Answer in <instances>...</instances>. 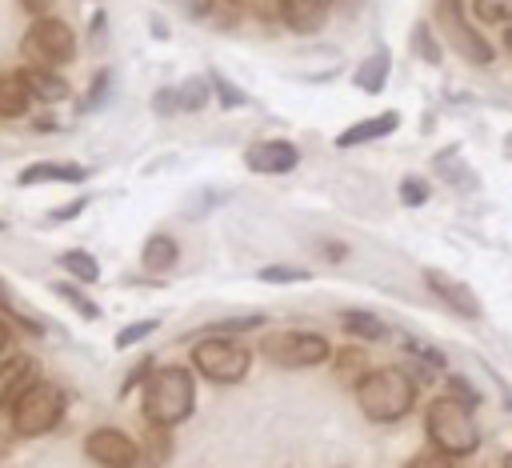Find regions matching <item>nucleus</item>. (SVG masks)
<instances>
[{
  "instance_id": "obj_1",
  "label": "nucleus",
  "mask_w": 512,
  "mask_h": 468,
  "mask_svg": "<svg viewBox=\"0 0 512 468\" xmlns=\"http://www.w3.org/2000/svg\"><path fill=\"white\" fill-rule=\"evenodd\" d=\"M196 408V380L184 364L152 368L144 380V420L156 428H176Z\"/></svg>"
},
{
  "instance_id": "obj_2",
  "label": "nucleus",
  "mask_w": 512,
  "mask_h": 468,
  "mask_svg": "<svg viewBox=\"0 0 512 468\" xmlns=\"http://www.w3.org/2000/svg\"><path fill=\"white\" fill-rule=\"evenodd\" d=\"M416 388L420 384L404 368H368L356 380V404L372 424H392L412 412Z\"/></svg>"
},
{
  "instance_id": "obj_3",
  "label": "nucleus",
  "mask_w": 512,
  "mask_h": 468,
  "mask_svg": "<svg viewBox=\"0 0 512 468\" xmlns=\"http://www.w3.org/2000/svg\"><path fill=\"white\" fill-rule=\"evenodd\" d=\"M424 428H428V440L436 452H444L448 460L452 456H468L480 448V424L472 416L468 404L452 400V396H440L428 404V416H424Z\"/></svg>"
},
{
  "instance_id": "obj_4",
  "label": "nucleus",
  "mask_w": 512,
  "mask_h": 468,
  "mask_svg": "<svg viewBox=\"0 0 512 468\" xmlns=\"http://www.w3.org/2000/svg\"><path fill=\"white\" fill-rule=\"evenodd\" d=\"M68 392L56 380H36L16 404H12V428L16 436H44L64 420Z\"/></svg>"
},
{
  "instance_id": "obj_5",
  "label": "nucleus",
  "mask_w": 512,
  "mask_h": 468,
  "mask_svg": "<svg viewBox=\"0 0 512 468\" xmlns=\"http://www.w3.org/2000/svg\"><path fill=\"white\" fill-rule=\"evenodd\" d=\"M20 52H24L28 68H52L56 72L60 64H68L76 56V32L60 16H40V20L28 24V32L20 40Z\"/></svg>"
},
{
  "instance_id": "obj_6",
  "label": "nucleus",
  "mask_w": 512,
  "mask_h": 468,
  "mask_svg": "<svg viewBox=\"0 0 512 468\" xmlns=\"http://www.w3.org/2000/svg\"><path fill=\"white\" fill-rule=\"evenodd\" d=\"M260 356L280 364V368H316L332 356V344L320 332H304V328H276L260 340Z\"/></svg>"
},
{
  "instance_id": "obj_7",
  "label": "nucleus",
  "mask_w": 512,
  "mask_h": 468,
  "mask_svg": "<svg viewBox=\"0 0 512 468\" xmlns=\"http://www.w3.org/2000/svg\"><path fill=\"white\" fill-rule=\"evenodd\" d=\"M192 368H196L204 380L236 384V380H244L248 368H252V348L236 344L232 336H204V340L192 348Z\"/></svg>"
},
{
  "instance_id": "obj_8",
  "label": "nucleus",
  "mask_w": 512,
  "mask_h": 468,
  "mask_svg": "<svg viewBox=\"0 0 512 468\" xmlns=\"http://www.w3.org/2000/svg\"><path fill=\"white\" fill-rule=\"evenodd\" d=\"M436 20L460 56H468L472 64H492V44L464 20V0H436Z\"/></svg>"
},
{
  "instance_id": "obj_9",
  "label": "nucleus",
  "mask_w": 512,
  "mask_h": 468,
  "mask_svg": "<svg viewBox=\"0 0 512 468\" xmlns=\"http://www.w3.org/2000/svg\"><path fill=\"white\" fill-rule=\"evenodd\" d=\"M84 456L100 468H136V440L120 428H92L84 436Z\"/></svg>"
},
{
  "instance_id": "obj_10",
  "label": "nucleus",
  "mask_w": 512,
  "mask_h": 468,
  "mask_svg": "<svg viewBox=\"0 0 512 468\" xmlns=\"http://www.w3.org/2000/svg\"><path fill=\"white\" fill-rule=\"evenodd\" d=\"M424 284H428V292H432L440 304H448V312H456L460 320H480V300H476V292H472L464 280L448 276L444 268H424Z\"/></svg>"
},
{
  "instance_id": "obj_11",
  "label": "nucleus",
  "mask_w": 512,
  "mask_h": 468,
  "mask_svg": "<svg viewBox=\"0 0 512 468\" xmlns=\"http://www.w3.org/2000/svg\"><path fill=\"white\" fill-rule=\"evenodd\" d=\"M244 164L260 176H284L300 164V148L288 144V140H256V144H248Z\"/></svg>"
},
{
  "instance_id": "obj_12",
  "label": "nucleus",
  "mask_w": 512,
  "mask_h": 468,
  "mask_svg": "<svg viewBox=\"0 0 512 468\" xmlns=\"http://www.w3.org/2000/svg\"><path fill=\"white\" fill-rule=\"evenodd\" d=\"M36 380H40V364L32 356L16 352V356L0 360V408H12Z\"/></svg>"
},
{
  "instance_id": "obj_13",
  "label": "nucleus",
  "mask_w": 512,
  "mask_h": 468,
  "mask_svg": "<svg viewBox=\"0 0 512 468\" xmlns=\"http://www.w3.org/2000/svg\"><path fill=\"white\" fill-rule=\"evenodd\" d=\"M84 180H88V168L68 164V160H32L16 176L20 188H32V184H84Z\"/></svg>"
},
{
  "instance_id": "obj_14",
  "label": "nucleus",
  "mask_w": 512,
  "mask_h": 468,
  "mask_svg": "<svg viewBox=\"0 0 512 468\" xmlns=\"http://www.w3.org/2000/svg\"><path fill=\"white\" fill-rule=\"evenodd\" d=\"M328 12H332V0H280V20L300 36L320 32L328 24Z\"/></svg>"
},
{
  "instance_id": "obj_15",
  "label": "nucleus",
  "mask_w": 512,
  "mask_h": 468,
  "mask_svg": "<svg viewBox=\"0 0 512 468\" xmlns=\"http://www.w3.org/2000/svg\"><path fill=\"white\" fill-rule=\"evenodd\" d=\"M396 128H400V112H396V108H388V112L364 116V120H356L352 128H344V132L336 136V148H356V144H372V140H384V136H392Z\"/></svg>"
},
{
  "instance_id": "obj_16",
  "label": "nucleus",
  "mask_w": 512,
  "mask_h": 468,
  "mask_svg": "<svg viewBox=\"0 0 512 468\" xmlns=\"http://www.w3.org/2000/svg\"><path fill=\"white\" fill-rule=\"evenodd\" d=\"M20 80H24L28 96L44 100V104H60V100L72 96V84L60 72H52V68H20Z\"/></svg>"
},
{
  "instance_id": "obj_17",
  "label": "nucleus",
  "mask_w": 512,
  "mask_h": 468,
  "mask_svg": "<svg viewBox=\"0 0 512 468\" xmlns=\"http://www.w3.org/2000/svg\"><path fill=\"white\" fill-rule=\"evenodd\" d=\"M176 260H180V244H176L168 232L148 236L144 248H140V264H144V272H156V276H160V272H172Z\"/></svg>"
},
{
  "instance_id": "obj_18",
  "label": "nucleus",
  "mask_w": 512,
  "mask_h": 468,
  "mask_svg": "<svg viewBox=\"0 0 512 468\" xmlns=\"http://www.w3.org/2000/svg\"><path fill=\"white\" fill-rule=\"evenodd\" d=\"M168 456H172V436H168V428L148 424L144 444H136V468H164Z\"/></svg>"
},
{
  "instance_id": "obj_19",
  "label": "nucleus",
  "mask_w": 512,
  "mask_h": 468,
  "mask_svg": "<svg viewBox=\"0 0 512 468\" xmlns=\"http://www.w3.org/2000/svg\"><path fill=\"white\" fill-rule=\"evenodd\" d=\"M28 104H32V96H28L24 80H20V72H4L0 76V116L16 120V116L28 112Z\"/></svg>"
},
{
  "instance_id": "obj_20",
  "label": "nucleus",
  "mask_w": 512,
  "mask_h": 468,
  "mask_svg": "<svg viewBox=\"0 0 512 468\" xmlns=\"http://www.w3.org/2000/svg\"><path fill=\"white\" fill-rule=\"evenodd\" d=\"M56 264L72 276V284H96V280H100V264H96V256L84 252V248H68V252H60Z\"/></svg>"
},
{
  "instance_id": "obj_21",
  "label": "nucleus",
  "mask_w": 512,
  "mask_h": 468,
  "mask_svg": "<svg viewBox=\"0 0 512 468\" xmlns=\"http://www.w3.org/2000/svg\"><path fill=\"white\" fill-rule=\"evenodd\" d=\"M388 68H392V56H388V48H376L360 68H356V88H364V92H380L384 88V80H388Z\"/></svg>"
},
{
  "instance_id": "obj_22",
  "label": "nucleus",
  "mask_w": 512,
  "mask_h": 468,
  "mask_svg": "<svg viewBox=\"0 0 512 468\" xmlns=\"http://www.w3.org/2000/svg\"><path fill=\"white\" fill-rule=\"evenodd\" d=\"M340 324H344L348 336H360V340H384V336H388V324H384L380 316L364 312V308H348V312H340Z\"/></svg>"
},
{
  "instance_id": "obj_23",
  "label": "nucleus",
  "mask_w": 512,
  "mask_h": 468,
  "mask_svg": "<svg viewBox=\"0 0 512 468\" xmlns=\"http://www.w3.org/2000/svg\"><path fill=\"white\" fill-rule=\"evenodd\" d=\"M48 288H52V292L72 308V312H80L84 320H100V304H96V300H88L80 284H72V280H52Z\"/></svg>"
},
{
  "instance_id": "obj_24",
  "label": "nucleus",
  "mask_w": 512,
  "mask_h": 468,
  "mask_svg": "<svg viewBox=\"0 0 512 468\" xmlns=\"http://www.w3.org/2000/svg\"><path fill=\"white\" fill-rule=\"evenodd\" d=\"M108 96H112V68H100V72L92 76V84H88L84 100H76V112H80V116H88V112L104 108V104H108Z\"/></svg>"
},
{
  "instance_id": "obj_25",
  "label": "nucleus",
  "mask_w": 512,
  "mask_h": 468,
  "mask_svg": "<svg viewBox=\"0 0 512 468\" xmlns=\"http://www.w3.org/2000/svg\"><path fill=\"white\" fill-rule=\"evenodd\" d=\"M176 100H180V112H200L212 100V88L204 76H188L184 84H176Z\"/></svg>"
},
{
  "instance_id": "obj_26",
  "label": "nucleus",
  "mask_w": 512,
  "mask_h": 468,
  "mask_svg": "<svg viewBox=\"0 0 512 468\" xmlns=\"http://www.w3.org/2000/svg\"><path fill=\"white\" fill-rule=\"evenodd\" d=\"M204 80H208L212 96H216V100H220L224 108H244V104H248V92H244V88H236V84H232V80H228L224 72L208 68V76H204Z\"/></svg>"
},
{
  "instance_id": "obj_27",
  "label": "nucleus",
  "mask_w": 512,
  "mask_h": 468,
  "mask_svg": "<svg viewBox=\"0 0 512 468\" xmlns=\"http://www.w3.org/2000/svg\"><path fill=\"white\" fill-rule=\"evenodd\" d=\"M364 360H368V352H364V348H356V344L340 348V352H336V376H340V380H348V376H352V384H356V380L368 372V364H364Z\"/></svg>"
},
{
  "instance_id": "obj_28",
  "label": "nucleus",
  "mask_w": 512,
  "mask_h": 468,
  "mask_svg": "<svg viewBox=\"0 0 512 468\" xmlns=\"http://www.w3.org/2000/svg\"><path fill=\"white\" fill-rule=\"evenodd\" d=\"M412 52H416L424 64H440V56H444V48L436 44V32H432L424 20L412 28Z\"/></svg>"
},
{
  "instance_id": "obj_29",
  "label": "nucleus",
  "mask_w": 512,
  "mask_h": 468,
  "mask_svg": "<svg viewBox=\"0 0 512 468\" xmlns=\"http://www.w3.org/2000/svg\"><path fill=\"white\" fill-rule=\"evenodd\" d=\"M472 16L484 24H512V0H472Z\"/></svg>"
},
{
  "instance_id": "obj_30",
  "label": "nucleus",
  "mask_w": 512,
  "mask_h": 468,
  "mask_svg": "<svg viewBox=\"0 0 512 468\" xmlns=\"http://www.w3.org/2000/svg\"><path fill=\"white\" fill-rule=\"evenodd\" d=\"M204 12H208L220 28H232V24L240 20V12H244V0H204Z\"/></svg>"
},
{
  "instance_id": "obj_31",
  "label": "nucleus",
  "mask_w": 512,
  "mask_h": 468,
  "mask_svg": "<svg viewBox=\"0 0 512 468\" xmlns=\"http://www.w3.org/2000/svg\"><path fill=\"white\" fill-rule=\"evenodd\" d=\"M260 280H268V284H300V280H308V268H296V264H264L260 268Z\"/></svg>"
},
{
  "instance_id": "obj_32",
  "label": "nucleus",
  "mask_w": 512,
  "mask_h": 468,
  "mask_svg": "<svg viewBox=\"0 0 512 468\" xmlns=\"http://www.w3.org/2000/svg\"><path fill=\"white\" fill-rule=\"evenodd\" d=\"M156 328H160V320H152V316H148V320H132V324H124V328L116 332V348H132V344H140L144 336H152Z\"/></svg>"
},
{
  "instance_id": "obj_33",
  "label": "nucleus",
  "mask_w": 512,
  "mask_h": 468,
  "mask_svg": "<svg viewBox=\"0 0 512 468\" xmlns=\"http://www.w3.org/2000/svg\"><path fill=\"white\" fill-rule=\"evenodd\" d=\"M264 324V316L256 312V316H236V320H216V324H208L204 332L208 336H232V332H252V328H260Z\"/></svg>"
},
{
  "instance_id": "obj_34",
  "label": "nucleus",
  "mask_w": 512,
  "mask_h": 468,
  "mask_svg": "<svg viewBox=\"0 0 512 468\" xmlns=\"http://www.w3.org/2000/svg\"><path fill=\"white\" fill-rule=\"evenodd\" d=\"M400 204H408V208L428 204V180H420V176H404V180H400Z\"/></svg>"
},
{
  "instance_id": "obj_35",
  "label": "nucleus",
  "mask_w": 512,
  "mask_h": 468,
  "mask_svg": "<svg viewBox=\"0 0 512 468\" xmlns=\"http://www.w3.org/2000/svg\"><path fill=\"white\" fill-rule=\"evenodd\" d=\"M0 316L16 320V324H20V328H28L32 336H40V332H44V328H40V324H32L28 316H20V308H16V300H12V292H8V284H4V280H0Z\"/></svg>"
},
{
  "instance_id": "obj_36",
  "label": "nucleus",
  "mask_w": 512,
  "mask_h": 468,
  "mask_svg": "<svg viewBox=\"0 0 512 468\" xmlns=\"http://www.w3.org/2000/svg\"><path fill=\"white\" fill-rule=\"evenodd\" d=\"M152 112H156V116H172V112H180V100H176V88H172V84H164V88L152 92Z\"/></svg>"
},
{
  "instance_id": "obj_37",
  "label": "nucleus",
  "mask_w": 512,
  "mask_h": 468,
  "mask_svg": "<svg viewBox=\"0 0 512 468\" xmlns=\"http://www.w3.org/2000/svg\"><path fill=\"white\" fill-rule=\"evenodd\" d=\"M448 396H452V400H460V404H468V408L480 400V392H476L464 376H448Z\"/></svg>"
},
{
  "instance_id": "obj_38",
  "label": "nucleus",
  "mask_w": 512,
  "mask_h": 468,
  "mask_svg": "<svg viewBox=\"0 0 512 468\" xmlns=\"http://www.w3.org/2000/svg\"><path fill=\"white\" fill-rule=\"evenodd\" d=\"M404 468H452V460L444 456V452H436V448H428V452H420V456H412Z\"/></svg>"
},
{
  "instance_id": "obj_39",
  "label": "nucleus",
  "mask_w": 512,
  "mask_h": 468,
  "mask_svg": "<svg viewBox=\"0 0 512 468\" xmlns=\"http://www.w3.org/2000/svg\"><path fill=\"white\" fill-rule=\"evenodd\" d=\"M84 208H88V196H76V200H68V204H60V208H52V212H48V220H52V224L72 220V216H80Z\"/></svg>"
},
{
  "instance_id": "obj_40",
  "label": "nucleus",
  "mask_w": 512,
  "mask_h": 468,
  "mask_svg": "<svg viewBox=\"0 0 512 468\" xmlns=\"http://www.w3.org/2000/svg\"><path fill=\"white\" fill-rule=\"evenodd\" d=\"M148 372H152V360L144 356V360H140V364H136V368H132V372L124 376V384H120V396H128L132 388H140V384L148 380Z\"/></svg>"
},
{
  "instance_id": "obj_41",
  "label": "nucleus",
  "mask_w": 512,
  "mask_h": 468,
  "mask_svg": "<svg viewBox=\"0 0 512 468\" xmlns=\"http://www.w3.org/2000/svg\"><path fill=\"white\" fill-rule=\"evenodd\" d=\"M252 12H256V20L272 24V20H280V0H252Z\"/></svg>"
},
{
  "instance_id": "obj_42",
  "label": "nucleus",
  "mask_w": 512,
  "mask_h": 468,
  "mask_svg": "<svg viewBox=\"0 0 512 468\" xmlns=\"http://www.w3.org/2000/svg\"><path fill=\"white\" fill-rule=\"evenodd\" d=\"M52 4H56V0H20V8H24L32 20H40V16H52Z\"/></svg>"
},
{
  "instance_id": "obj_43",
  "label": "nucleus",
  "mask_w": 512,
  "mask_h": 468,
  "mask_svg": "<svg viewBox=\"0 0 512 468\" xmlns=\"http://www.w3.org/2000/svg\"><path fill=\"white\" fill-rule=\"evenodd\" d=\"M32 132H40V136H44V132H60V120H56L52 112H44V116L32 120Z\"/></svg>"
},
{
  "instance_id": "obj_44",
  "label": "nucleus",
  "mask_w": 512,
  "mask_h": 468,
  "mask_svg": "<svg viewBox=\"0 0 512 468\" xmlns=\"http://www.w3.org/2000/svg\"><path fill=\"white\" fill-rule=\"evenodd\" d=\"M88 32H92V44H104V12H96V16H92Z\"/></svg>"
},
{
  "instance_id": "obj_45",
  "label": "nucleus",
  "mask_w": 512,
  "mask_h": 468,
  "mask_svg": "<svg viewBox=\"0 0 512 468\" xmlns=\"http://www.w3.org/2000/svg\"><path fill=\"white\" fill-rule=\"evenodd\" d=\"M8 336H12V332H8V324H4V316H0V356L8 352Z\"/></svg>"
},
{
  "instance_id": "obj_46",
  "label": "nucleus",
  "mask_w": 512,
  "mask_h": 468,
  "mask_svg": "<svg viewBox=\"0 0 512 468\" xmlns=\"http://www.w3.org/2000/svg\"><path fill=\"white\" fill-rule=\"evenodd\" d=\"M504 44H508V52H512V24H508V32H504Z\"/></svg>"
},
{
  "instance_id": "obj_47",
  "label": "nucleus",
  "mask_w": 512,
  "mask_h": 468,
  "mask_svg": "<svg viewBox=\"0 0 512 468\" xmlns=\"http://www.w3.org/2000/svg\"><path fill=\"white\" fill-rule=\"evenodd\" d=\"M340 4H356V0H340Z\"/></svg>"
},
{
  "instance_id": "obj_48",
  "label": "nucleus",
  "mask_w": 512,
  "mask_h": 468,
  "mask_svg": "<svg viewBox=\"0 0 512 468\" xmlns=\"http://www.w3.org/2000/svg\"><path fill=\"white\" fill-rule=\"evenodd\" d=\"M4 228H8V224H4V220H0V232H4Z\"/></svg>"
},
{
  "instance_id": "obj_49",
  "label": "nucleus",
  "mask_w": 512,
  "mask_h": 468,
  "mask_svg": "<svg viewBox=\"0 0 512 468\" xmlns=\"http://www.w3.org/2000/svg\"><path fill=\"white\" fill-rule=\"evenodd\" d=\"M508 408H512V396H508Z\"/></svg>"
},
{
  "instance_id": "obj_50",
  "label": "nucleus",
  "mask_w": 512,
  "mask_h": 468,
  "mask_svg": "<svg viewBox=\"0 0 512 468\" xmlns=\"http://www.w3.org/2000/svg\"><path fill=\"white\" fill-rule=\"evenodd\" d=\"M508 468H512V460H508Z\"/></svg>"
}]
</instances>
